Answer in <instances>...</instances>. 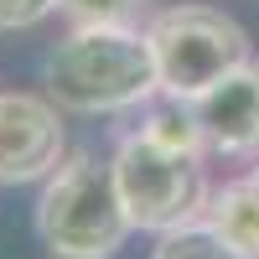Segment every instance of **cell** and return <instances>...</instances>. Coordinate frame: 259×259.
<instances>
[{"label":"cell","mask_w":259,"mask_h":259,"mask_svg":"<svg viewBox=\"0 0 259 259\" xmlns=\"http://www.w3.org/2000/svg\"><path fill=\"white\" fill-rule=\"evenodd\" d=\"M41 83L68 114H130L161 94L145 26H73L47 52Z\"/></svg>","instance_id":"1"},{"label":"cell","mask_w":259,"mask_h":259,"mask_svg":"<svg viewBox=\"0 0 259 259\" xmlns=\"http://www.w3.org/2000/svg\"><path fill=\"white\" fill-rule=\"evenodd\" d=\"M36 239L57 259H114L124 239L135 233L114 182V166L99 161L94 150H73L62 166L41 182L36 197Z\"/></svg>","instance_id":"2"},{"label":"cell","mask_w":259,"mask_h":259,"mask_svg":"<svg viewBox=\"0 0 259 259\" xmlns=\"http://www.w3.org/2000/svg\"><path fill=\"white\" fill-rule=\"evenodd\" d=\"M109 166H114V182H119L130 223L145 228V233H166L177 223L202 218V207L212 197L197 150L161 145V140L140 135V130H124L119 135Z\"/></svg>","instance_id":"3"},{"label":"cell","mask_w":259,"mask_h":259,"mask_svg":"<svg viewBox=\"0 0 259 259\" xmlns=\"http://www.w3.org/2000/svg\"><path fill=\"white\" fill-rule=\"evenodd\" d=\"M145 36L156 52L161 94H177V99H197L202 89L254 62L249 31L212 6H166L145 21Z\"/></svg>","instance_id":"4"},{"label":"cell","mask_w":259,"mask_h":259,"mask_svg":"<svg viewBox=\"0 0 259 259\" xmlns=\"http://www.w3.org/2000/svg\"><path fill=\"white\" fill-rule=\"evenodd\" d=\"M68 156L62 104L52 94H0V187L47 182Z\"/></svg>","instance_id":"5"},{"label":"cell","mask_w":259,"mask_h":259,"mask_svg":"<svg viewBox=\"0 0 259 259\" xmlns=\"http://www.w3.org/2000/svg\"><path fill=\"white\" fill-rule=\"evenodd\" d=\"M192 114H197L207 156H228V161L259 156V78H254V62L228 73L212 89H202L192 99Z\"/></svg>","instance_id":"6"},{"label":"cell","mask_w":259,"mask_h":259,"mask_svg":"<svg viewBox=\"0 0 259 259\" xmlns=\"http://www.w3.org/2000/svg\"><path fill=\"white\" fill-rule=\"evenodd\" d=\"M150 259H254V254L239 249L212 218H192V223H177V228L156 233Z\"/></svg>","instance_id":"7"},{"label":"cell","mask_w":259,"mask_h":259,"mask_svg":"<svg viewBox=\"0 0 259 259\" xmlns=\"http://www.w3.org/2000/svg\"><path fill=\"white\" fill-rule=\"evenodd\" d=\"M73 26H140L145 0H62Z\"/></svg>","instance_id":"8"},{"label":"cell","mask_w":259,"mask_h":259,"mask_svg":"<svg viewBox=\"0 0 259 259\" xmlns=\"http://www.w3.org/2000/svg\"><path fill=\"white\" fill-rule=\"evenodd\" d=\"M52 11H62V0H0V31H31Z\"/></svg>","instance_id":"9"},{"label":"cell","mask_w":259,"mask_h":259,"mask_svg":"<svg viewBox=\"0 0 259 259\" xmlns=\"http://www.w3.org/2000/svg\"><path fill=\"white\" fill-rule=\"evenodd\" d=\"M244 187H249V202H254V233H259V166L244 177Z\"/></svg>","instance_id":"10"},{"label":"cell","mask_w":259,"mask_h":259,"mask_svg":"<svg viewBox=\"0 0 259 259\" xmlns=\"http://www.w3.org/2000/svg\"><path fill=\"white\" fill-rule=\"evenodd\" d=\"M254 78H259V62H254Z\"/></svg>","instance_id":"11"}]
</instances>
